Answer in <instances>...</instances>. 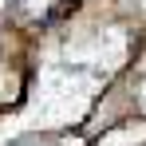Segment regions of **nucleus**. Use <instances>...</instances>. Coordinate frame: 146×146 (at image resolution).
Returning a JSON list of instances; mask_svg holds the SVG:
<instances>
[]
</instances>
